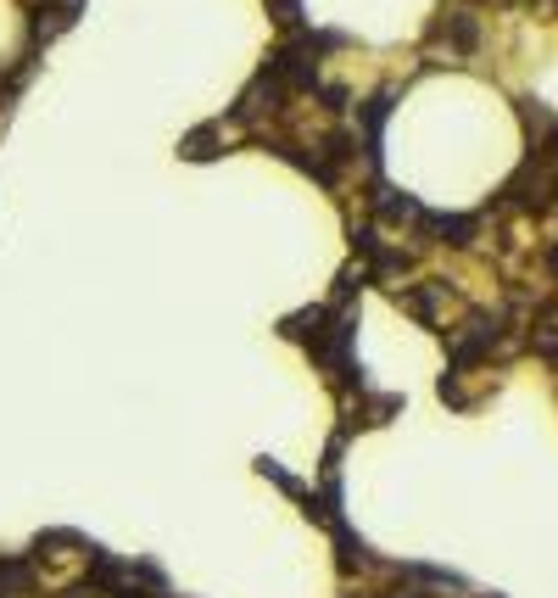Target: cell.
I'll return each mask as SVG.
<instances>
[{
	"instance_id": "1",
	"label": "cell",
	"mask_w": 558,
	"mask_h": 598,
	"mask_svg": "<svg viewBox=\"0 0 558 598\" xmlns=\"http://www.w3.org/2000/svg\"><path fill=\"white\" fill-rule=\"evenodd\" d=\"M12 592H34V559L29 554L0 559V598H12Z\"/></svg>"
}]
</instances>
